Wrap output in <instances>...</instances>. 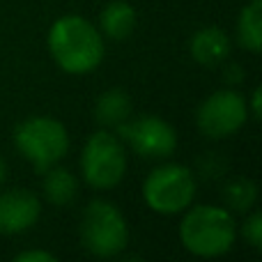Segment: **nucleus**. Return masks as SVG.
I'll use <instances>...</instances> for the list:
<instances>
[{
  "mask_svg": "<svg viewBox=\"0 0 262 262\" xmlns=\"http://www.w3.org/2000/svg\"><path fill=\"white\" fill-rule=\"evenodd\" d=\"M49 51L62 72L90 74L106 55L104 35L95 23L78 14L60 16L49 30Z\"/></svg>",
  "mask_w": 262,
  "mask_h": 262,
  "instance_id": "nucleus-1",
  "label": "nucleus"
},
{
  "mask_svg": "<svg viewBox=\"0 0 262 262\" xmlns=\"http://www.w3.org/2000/svg\"><path fill=\"white\" fill-rule=\"evenodd\" d=\"M180 242L198 258L226 255L237 242V223L226 207L195 205L184 209L180 223Z\"/></svg>",
  "mask_w": 262,
  "mask_h": 262,
  "instance_id": "nucleus-2",
  "label": "nucleus"
},
{
  "mask_svg": "<svg viewBox=\"0 0 262 262\" xmlns=\"http://www.w3.org/2000/svg\"><path fill=\"white\" fill-rule=\"evenodd\" d=\"M14 145L18 154L32 163L37 172L49 170L60 163L69 152V134L55 118L32 115L14 129Z\"/></svg>",
  "mask_w": 262,
  "mask_h": 262,
  "instance_id": "nucleus-3",
  "label": "nucleus"
},
{
  "mask_svg": "<svg viewBox=\"0 0 262 262\" xmlns=\"http://www.w3.org/2000/svg\"><path fill=\"white\" fill-rule=\"evenodd\" d=\"M81 244L95 258H115L129 244L124 214L108 200H92L81 219Z\"/></svg>",
  "mask_w": 262,
  "mask_h": 262,
  "instance_id": "nucleus-4",
  "label": "nucleus"
},
{
  "mask_svg": "<svg viewBox=\"0 0 262 262\" xmlns=\"http://www.w3.org/2000/svg\"><path fill=\"white\" fill-rule=\"evenodd\" d=\"M83 180L97 191H108L127 172V147L111 129H101L85 140L81 152Z\"/></svg>",
  "mask_w": 262,
  "mask_h": 262,
  "instance_id": "nucleus-5",
  "label": "nucleus"
},
{
  "mask_svg": "<svg viewBox=\"0 0 262 262\" xmlns=\"http://www.w3.org/2000/svg\"><path fill=\"white\" fill-rule=\"evenodd\" d=\"M195 198V177L182 163H163L143 182V200L161 216L182 214Z\"/></svg>",
  "mask_w": 262,
  "mask_h": 262,
  "instance_id": "nucleus-6",
  "label": "nucleus"
},
{
  "mask_svg": "<svg viewBox=\"0 0 262 262\" xmlns=\"http://www.w3.org/2000/svg\"><path fill=\"white\" fill-rule=\"evenodd\" d=\"M249 122V104L235 90H216L198 106L195 124L207 138H230Z\"/></svg>",
  "mask_w": 262,
  "mask_h": 262,
  "instance_id": "nucleus-7",
  "label": "nucleus"
},
{
  "mask_svg": "<svg viewBox=\"0 0 262 262\" xmlns=\"http://www.w3.org/2000/svg\"><path fill=\"white\" fill-rule=\"evenodd\" d=\"M118 136L134 154L143 159H168L177 147V134L159 115H140L118 127Z\"/></svg>",
  "mask_w": 262,
  "mask_h": 262,
  "instance_id": "nucleus-8",
  "label": "nucleus"
},
{
  "mask_svg": "<svg viewBox=\"0 0 262 262\" xmlns=\"http://www.w3.org/2000/svg\"><path fill=\"white\" fill-rule=\"evenodd\" d=\"M41 216V200L28 189L0 193V235H21Z\"/></svg>",
  "mask_w": 262,
  "mask_h": 262,
  "instance_id": "nucleus-9",
  "label": "nucleus"
},
{
  "mask_svg": "<svg viewBox=\"0 0 262 262\" xmlns=\"http://www.w3.org/2000/svg\"><path fill=\"white\" fill-rule=\"evenodd\" d=\"M191 58L203 67H216L223 64L226 58L230 55V37L226 35V30L216 26L200 28L189 41Z\"/></svg>",
  "mask_w": 262,
  "mask_h": 262,
  "instance_id": "nucleus-10",
  "label": "nucleus"
},
{
  "mask_svg": "<svg viewBox=\"0 0 262 262\" xmlns=\"http://www.w3.org/2000/svg\"><path fill=\"white\" fill-rule=\"evenodd\" d=\"M136 9L127 0H113L99 14V32L113 41H124L136 30Z\"/></svg>",
  "mask_w": 262,
  "mask_h": 262,
  "instance_id": "nucleus-11",
  "label": "nucleus"
},
{
  "mask_svg": "<svg viewBox=\"0 0 262 262\" xmlns=\"http://www.w3.org/2000/svg\"><path fill=\"white\" fill-rule=\"evenodd\" d=\"M131 113H134V104L122 88H111L101 92L99 99L95 101V120L104 129H118L131 118Z\"/></svg>",
  "mask_w": 262,
  "mask_h": 262,
  "instance_id": "nucleus-12",
  "label": "nucleus"
},
{
  "mask_svg": "<svg viewBox=\"0 0 262 262\" xmlns=\"http://www.w3.org/2000/svg\"><path fill=\"white\" fill-rule=\"evenodd\" d=\"M44 195L55 207H67L78 195V180L72 170L60 168L58 163L44 170Z\"/></svg>",
  "mask_w": 262,
  "mask_h": 262,
  "instance_id": "nucleus-13",
  "label": "nucleus"
},
{
  "mask_svg": "<svg viewBox=\"0 0 262 262\" xmlns=\"http://www.w3.org/2000/svg\"><path fill=\"white\" fill-rule=\"evenodd\" d=\"M237 41L251 53L262 51V0L244 5L237 18Z\"/></svg>",
  "mask_w": 262,
  "mask_h": 262,
  "instance_id": "nucleus-14",
  "label": "nucleus"
},
{
  "mask_svg": "<svg viewBox=\"0 0 262 262\" xmlns=\"http://www.w3.org/2000/svg\"><path fill=\"white\" fill-rule=\"evenodd\" d=\"M221 198L228 209L244 214L249 209H253V205L258 203V184L249 177H232L223 186Z\"/></svg>",
  "mask_w": 262,
  "mask_h": 262,
  "instance_id": "nucleus-15",
  "label": "nucleus"
},
{
  "mask_svg": "<svg viewBox=\"0 0 262 262\" xmlns=\"http://www.w3.org/2000/svg\"><path fill=\"white\" fill-rule=\"evenodd\" d=\"M242 235H244V239L255 251L262 249V214L260 212L249 214V219L244 221V228H242Z\"/></svg>",
  "mask_w": 262,
  "mask_h": 262,
  "instance_id": "nucleus-16",
  "label": "nucleus"
},
{
  "mask_svg": "<svg viewBox=\"0 0 262 262\" xmlns=\"http://www.w3.org/2000/svg\"><path fill=\"white\" fill-rule=\"evenodd\" d=\"M14 260L16 262H55V255L49 253V251H23Z\"/></svg>",
  "mask_w": 262,
  "mask_h": 262,
  "instance_id": "nucleus-17",
  "label": "nucleus"
},
{
  "mask_svg": "<svg viewBox=\"0 0 262 262\" xmlns=\"http://www.w3.org/2000/svg\"><path fill=\"white\" fill-rule=\"evenodd\" d=\"M260 99H262V90L255 88L253 95H251V106H249V115L253 120H260Z\"/></svg>",
  "mask_w": 262,
  "mask_h": 262,
  "instance_id": "nucleus-18",
  "label": "nucleus"
},
{
  "mask_svg": "<svg viewBox=\"0 0 262 262\" xmlns=\"http://www.w3.org/2000/svg\"><path fill=\"white\" fill-rule=\"evenodd\" d=\"M226 78H228V83L242 81V78H244V69H242L239 64H228L226 67Z\"/></svg>",
  "mask_w": 262,
  "mask_h": 262,
  "instance_id": "nucleus-19",
  "label": "nucleus"
},
{
  "mask_svg": "<svg viewBox=\"0 0 262 262\" xmlns=\"http://www.w3.org/2000/svg\"><path fill=\"white\" fill-rule=\"evenodd\" d=\"M5 180H7V163H5V159L0 157V186L5 184Z\"/></svg>",
  "mask_w": 262,
  "mask_h": 262,
  "instance_id": "nucleus-20",
  "label": "nucleus"
}]
</instances>
